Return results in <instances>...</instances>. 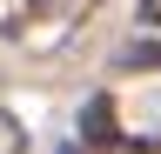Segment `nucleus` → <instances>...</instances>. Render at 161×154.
<instances>
[{"instance_id":"f257e3e1","label":"nucleus","mask_w":161,"mask_h":154,"mask_svg":"<svg viewBox=\"0 0 161 154\" xmlns=\"http://www.w3.org/2000/svg\"><path fill=\"white\" fill-rule=\"evenodd\" d=\"M74 20L60 0H0V40H27L34 27H60Z\"/></svg>"},{"instance_id":"20e7f679","label":"nucleus","mask_w":161,"mask_h":154,"mask_svg":"<svg viewBox=\"0 0 161 154\" xmlns=\"http://www.w3.org/2000/svg\"><path fill=\"white\" fill-rule=\"evenodd\" d=\"M141 27H161V0H141Z\"/></svg>"},{"instance_id":"39448f33","label":"nucleus","mask_w":161,"mask_h":154,"mask_svg":"<svg viewBox=\"0 0 161 154\" xmlns=\"http://www.w3.org/2000/svg\"><path fill=\"white\" fill-rule=\"evenodd\" d=\"M60 154H121V147H87V141H67Z\"/></svg>"},{"instance_id":"7ed1b4c3","label":"nucleus","mask_w":161,"mask_h":154,"mask_svg":"<svg viewBox=\"0 0 161 154\" xmlns=\"http://www.w3.org/2000/svg\"><path fill=\"white\" fill-rule=\"evenodd\" d=\"M114 67L121 74H128V67H161V40H128V47L114 54Z\"/></svg>"},{"instance_id":"f03ea898","label":"nucleus","mask_w":161,"mask_h":154,"mask_svg":"<svg viewBox=\"0 0 161 154\" xmlns=\"http://www.w3.org/2000/svg\"><path fill=\"white\" fill-rule=\"evenodd\" d=\"M80 141H87V147H121V154H128V134H121V121H114V94H94V101L80 107Z\"/></svg>"}]
</instances>
